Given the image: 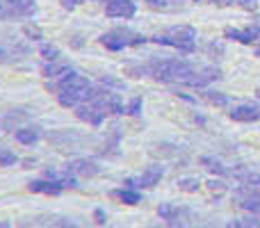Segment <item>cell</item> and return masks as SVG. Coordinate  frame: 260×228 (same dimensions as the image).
I'll return each mask as SVG.
<instances>
[{
    "instance_id": "15",
    "label": "cell",
    "mask_w": 260,
    "mask_h": 228,
    "mask_svg": "<svg viewBox=\"0 0 260 228\" xmlns=\"http://www.w3.org/2000/svg\"><path fill=\"white\" fill-rule=\"evenodd\" d=\"M226 228H260V221L251 219V217H240V219L229 221V226Z\"/></svg>"
},
{
    "instance_id": "21",
    "label": "cell",
    "mask_w": 260,
    "mask_h": 228,
    "mask_svg": "<svg viewBox=\"0 0 260 228\" xmlns=\"http://www.w3.org/2000/svg\"><path fill=\"white\" fill-rule=\"evenodd\" d=\"M142 105H144V101L139 99V96H135V99L126 105V114H130V116H139V114H142Z\"/></svg>"
},
{
    "instance_id": "24",
    "label": "cell",
    "mask_w": 260,
    "mask_h": 228,
    "mask_svg": "<svg viewBox=\"0 0 260 228\" xmlns=\"http://www.w3.org/2000/svg\"><path fill=\"white\" fill-rule=\"evenodd\" d=\"M94 221L96 224H105L108 221V215H105L103 208H94Z\"/></svg>"
},
{
    "instance_id": "9",
    "label": "cell",
    "mask_w": 260,
    "mask_h": 228,
    "mask_svg": "<svg viewBox=\"0 0 260 228\" xmlns=\"http://www.w3.org/2000/svg\"><path fill=\"white\" fill-rule=\"evenodd\" d=\"M162 176H165V169H162L160 165H151L142 176H139V187H146V189L155 187V185L162 180Z\"/></svg>"
},
{
    "instance_id": "19",
    "label": "cell",
    "mask_w": 260,
    "mask_h": 228,
    "mask_svg": "<svg viewBox=\"0 0 260 228\" xmlns=\"http://www.w3.org/2000/svg\"><path fill=\"white\" fill-rule=\"evenodd\" d=\"M16 162H18V157L14 151H9V148L0 151V167H12V165H16Z\"/></svg>"
},
{
    "instance_id": "20",
    "label": "cell",
    "mask_w": 260,
    "mask_h": 228,
    "mask_svg": "<svg viewBox=\"0 0 260 228\" xmlns=\"http://www.w3.org/2000/svg\"><path fill=\"white\" fill-rule=\"evenodd\" d=\"M39 53H41V57H44L46 62H53V59L59 57V50L55 48V46H50V44H44V46H41Z\"/></svg>"
},
{
    "instance_id": "2",
    "label": "cell",
    "mask_w": 260,
    "mask_h": 228,
    "mask_svg": "<svg viewBox=\"0 0 260 228\" xmlns=\"http://www.w3.org/2000/svg\"><path fill=\"white\" fill-rule=\"evenodd\" d=\"M133 37H135V32L126 30V27H119V30L105 32V35L101 37V44L108 50L117 53V50H123V48H128V46H133Z\"/></svg>"
},
{
    "instance_id": "1",
    "label": "cell",
    "mask_w": 260,
    "mask_h": 228,
    "mask_svg": "<svg viewBox=\"0 0 260 228\" xmlns=\"http://www.w3.org/2000/svg\"><path fill=\"white\" fill-rule=\"evenodd\" d=\"M153 44L160 46H169V48H176L180 53H194V41H197V30L192 25H176L169 27L167 32H160V35L151 37Z\"/></svg>"
},
{
    "instance_id": "8",
    "label": "cell",
    "mask_w": 260,
    "mask_h": 228,
    "mask_svg": "<svg viewBox=\"0 0 260 228\" xmlns=\"http://www.w3.org/2000/svg\"><path fill=\"white\" fill-rule=\"evenodd\" d=\"M229 116L233 121H258L260 119V105H240V108H233L229 110Z\"/></svg>"
},
{
    "instance_id": "10",
    "label": "cell",
    "mask_w": 260,
    "mask_h": 228,
    "mask_svg": "<svg viewBox=\"0 0 260 228\" xmlns=\"http://www.w3.org/2000/svg\"><path fill=\"white\" fill-rule=\"evenodd\" d=\"M14 137H16V142H18V144H23V146H32V144L39 142L41 130H39V128H35V125H27V128H18Z\"/></svg>"
},
{
    "instance_id": "27",
    "label": "cell",
    "mask_w": 260,
    "mask_h": 228,
    "mask_svg": "<svg viewBox=\"0 0 260 228\" xmlns=\"http://www.w3.org/2000/svg\"><path fill=\"white\" fill-rule=\"evenodd\" d=\"M55 226L57 228H80L78 224H73V221H69V219H57L55 221Z\"/></svg>"
},
{
    "instance_id": "18",
    "label": "cell",
    "mask_w": 260,
    "mask_h": 228,
    "mask_svg": "<svg viewBox=\"0 0 260 228\" xmlns=\"http://www.w3.org/2000/svg\"><path fill=\"white\" fill-rule=\"evenodd\" d=\"M178 187L183 189V192L192 194V192H197V189H199V180L194 178V176H185V178L178 180Z\"/></svg>"
},
{
    "instance_id": "30",
    "label": "cell",
    "mask_w": 260,
    "mask_h": 228,
    "mask_svg": "<svg viewBox=\"0 0 260 228\" xmlns=\"http://www.w3.org/2000/svg\"><path fill=\"white\" fill-rule=\"evenodd\" d=\"M7 55H9L7 50H5V48H0V62H7V59H9Z\"/></svg>"
},
{
    "instance_id": "3",
    "label": "cell",
    "mask_w": 260,
    "mask_h": 228,
    "mask_svg": "<svg viewBox=\"0 0 260 228\" xmlns=\"http://www.w3.org/2000/svg\"><path fill=\"white\" fill-rule=\"evenodd\" d=\"M137 12V5L133 0H108L105 5V14L110 18H133Z\"/></svg>"
},
{
    "instance_id": "5",
    "label": "cell",
    "mask_w": 260,
    "mask_h": 228,
    "mask_svg": "<svg viewBox=\"0 0 260 228\" xmlns=\"http://www.w3.org/2000/svg\"><path fill=\"white\" fill-rule=\"evenodd\" d=\"M224 35L233 41H240V44H253L256 39H260V25H251L247 30H238V27H226Z\"/></svg>"
},
{
    "instance_id": "32",
    "label": "cell",
    "mask_w": 260,
    "mask_h": 228,
    "mask_svg": "<svg viewBox=\"0 0 260 228\" xmlns=\"http://www.w3.org/2000/svg\"><path fill=\"white\" fill-rule=\"evenodd\" d=\"M256 55H260V46H258V48H256Z\"/></svg>"
},
{
    "instance_id": "7",
    "label": "cell",
    "mask_w": 260,
    "mask_h": 228,
    "mask_svg": "<svg viewBox=\"0 0 260 228\" xmlns=\"http://www.w3.org/2000/svg\"><path fill=\"white\" fill-rule=\"evenodd\" d=\"M69 174H76V176H82V178H94L96 174L101 171V167L96 165L94 160H76L71 162L69 167H64Z\"/></svg>"
},
{
    "instance_id": "29",
    "label": "cell",
    "mask_w": 260,
    "mask_h": 228,
    "mask_svg": "<svg viewBox=\"0 0 260 228\" xmlns=\"http://www.w3.org/2000/svg\"><path fill=\"white\" fill-rule=\"evenodd\" d=\"M219 7H231V5H238V0H215Z\"/></svg>"
},
{
    "instance_id": "11",
    "label": "cell",
    "mask_w": 260,
    "mask_h": 228,
    "mask_svg": "<svg viewBox=\"0 0 260 228\" xmlns=\"http://www.w3.org/2000/svg\"><path fill=\"white\" fill-rule=\"evenodd\" d=\"M112 197H117L121 203H128V206H137L139 201H142V192L139 189H117V192H112Z\"/></svg>"
},
{
    "instance_id": "12",
    "label": "cell",
    "mask_w": 260,
    "mask_h": 228,
    "mask_svg": "<svg viewBox=\"0 0 260 228\" xmlns=\"http://www.w3.org/2000/svg\"><path fill=\"white\" fill-rule=\"evenodd\" d=\"M199 162H201L203 167H208V169H210L212 174H217V176H226V174H231L229 167H224L219 160H217V157H206V155H203Z\"/></svg>"
},
{
    "instance_id": "26",
    "label": "cell",
    "mask_w": 260,
    "mask_h": 228,
    "mask_svg": "<svg viewBox=\"0 0 260 228\" xmlns=\"http://www.w3.org/2000/svg\"><path fill=\"white\" fill-rule=\"evenodd\" d=\"M146 5L153 9H169V5H167L165 0H146Z\"/></svg>"
},
{
    "instance_id": "4",
    "label": "cell",
    "mask_w": 260,
    "mask_h": 228,
    "mask_svg": "<svg viewBox=\"0 0 260 228\" xmlns=\"http://www.w3.org/2000/svg\"><path fill=\"white\" fill-rule=\"evenodd\" d=\"M76 116L80 121H85V123H89V125H101L103 119H105V112L101 108H96L94 103H80L76 108Z\"/></svg>"
},
{
    "instance_id": "31",
    "label": "cell",
    "mask_w": 260,
    "mask_h": 228,
    "mask_svg": "<svg viewBox=\"0 0 260 228\" xmlns=\"http://www.w3.org/2000/svg\"><path fill=\"white\" fill-rule=\"evenodd\" d=\"M0 228H12V224H9L7 219H3V221H0Z\"/></svg>"
},
{
    "instance_id": "23",
    "label": "cell",
    "mask_w": 260,
    "mask_h": 228,
    "mask_svg": "<svg viewBox=\"0 0 260 228\" xmlns=\"http://www.w3.org/2000/svg\"><path fill=\"white\" fill-rule=\"evenodd\" d=\"M242 208L247 212H253V215H258V212H260V199H244Z\"/></svg>"
},
{
    "instance_id": "33",
    "label": "cell",
    "mask_w": 260,
    "mask_h": 228,
    "mask_svg": "<svg viewBox=\"0 0 260 228\" xmlns=\"http://www.w3.org/2000/svg\"><path fill=\"white\" fill-rule=\"evenodd\" d=\"M256 94H258V99H260V89H258V91H256Z\"/></svg>"
},
{
    "instance_id": "13",
    "label": "cell",
    "mask_w": 260,
    "mask_h": 228,
    "mask_svg": "<svg viewBox=\"0 0 260 228\" xmlns=\"http://www.w3.org/2000/svg\"><path fill=\"white\" fill-rule=\"evenodd\" d=\"M203 99H206L208 103L217 105V108H229V103H231L226 94H221V91H212V89H206V91H203Z\"/></svg>"
},
{
    "instance_id": "28",
    "label": "cell",
    "mask_w": 260,
    "mask_h": 228,
    "mask_svg": "<svg viewBox=\"0 0 260 228\" xmlns=\"http://www.w3.org/2000/svg\"><path fill=\"white\" fill-rule=\"evenodd\" d=\"M80 3H85V0H62V7L64 9H76Z\"/></svg>"
},
{
    "instance_id": "14",
    "label": "cell",
    "mask_w": 260,
    "mask_h": 228,
    "mask_svg": "<svg viewBox=\"0 0 260 228\" xmlns=\"http://www.w3.org/2000/svg\"><path fill=\"white\" fill-rule=\"evenodd\" d=\"M64 69H67V64H64V62H57V59H53V62H46V64H44L41 73H44L46 78H55V76H59Z\"/></svg>"
},
{
    "instance_id": "22",
    "label": "cell",
    "mask_w": 260,
    "mask_h": 228,
    "mask_svg": "<svg viewBox=\"0 0 260 228\" xmlns=\"http://www.w3.org/2000/svg\"><path fill=\"white\" fill-rule=\"evenodd\" d=\"M208 189H210L212 194H215V197H221V194H226V183H221V180H208Z\"/></svg>"
},
{
    "instance_id": "17",
    "label": "cell",
    "mask_w": 260,
    "mask_h": 228,
    "mask_svg": "<svg viewBox=\"0 0 260 228\" xmlns=\"http://www.w3.org/2000/svg\"><path fill=\"white\" fill-rule=\"evenodd\" d=\"M157 217L160 219H169V221H174L176 217H178V210H176L171 203H162L160 208H157Z\"/></svg>"
},
{
    "instance_id": "25",
    "label": "cell",
    "mask_w": 260,
    "mask_h": 228,
    "mask_svg": "<svg viewBox=\"0 0 260 228\" xmlns=\"http://www.w3.org/2000/svg\"><path fill=\"white\" fill-rule=\"evenodd\" d=\"M238 7H242V9H251V12H256V9H258V0H238Z\"/></svg>"
},
{
    "instance_id": "16",
    "label": "cell",
    "mask_w": 260,
    "mask_h": 228,
    "mask_svg": "<svg viewBox=\"0 0 260 228\" xmlns=\"http://www.w3.org/2000/svg\"><path fill=\"white\" fill-rule=\"evenodd\" d=\"M23 35H25L27 39H32V41L44 39V32H41V27L35 25V23H25V25H23Z\"/></svg>"
},
{
    "instance_id": "6",
    "label": "cell",
    "mask_w": 260,
    "mask_h": 228,
    "mask_svg": "<svg viewBox=\"0 0 260 228\" xmlns=\"http://www.w3.org/2000/svg\"><path fill=\"white\" fill-rule=\"evenodd\" d=\"M27 189L35 194H50V197H57L62 194V183L59 180H48V178H39V180H32L27 183Z\"/></svg>"
}]
</instances>
